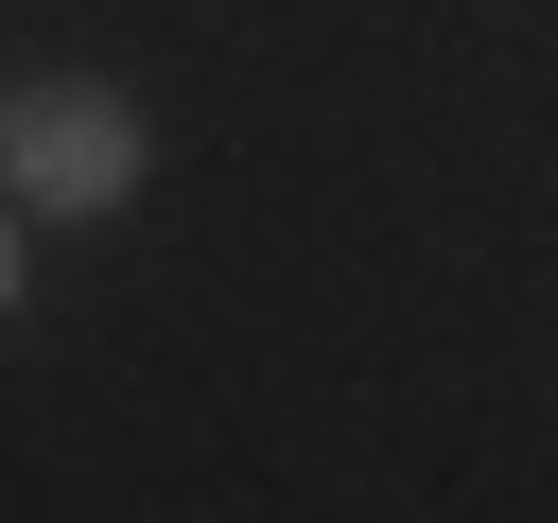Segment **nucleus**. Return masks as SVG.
<instances>
[{"label":"nucleus","instance_id":"f03ea898","mask_svg":"<svg viewBox=\"0 0 558 523\" xmlns=\"http://www.w3.org/2000/svg\"><path fill=\"white\" fill-rule=\"evenodd\" d=\"M0 314H17V227H0Z\"/></svg>","mask_w":558,"mask_h":523},{"label":"nucleus","instance_id":"f257e3e1","mask_svg":"<svg viewBox=\"0 0 558 523\" xmlns=\"http://www.w3.org/2000/svg\"><path fill=\"white\" fill-rule=\"evenodd\" d=\"M0 174H17V209H122L140 192V105L122 87H17L0 105Z\"/></svg>","mask_w":558,"mask_h":523}]
</instances>
